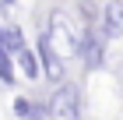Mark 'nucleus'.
<instances>
[{
  "label": "nucleus",
  "mask_w": 123,
  "mask_h": 120,
  "mask_svg": "<svg viewBox=\"0 0 123 120\" xmlns=\"http://www.w3.org/2000/svg\"><path fill=\"white\" fill-rule=\"evenodd\" d=\"M46 110H49L53 120H85V117H81V113H85V106H81V88L70 85V81L56 85V92L49 95Z\"/></svg>",
  "instance_id": "nucleus-1"
},
{
  "label": "nucleus",
  "mask_w": 123,
  "mask_h": 120,
  "mask_svg": "<svg viewBox=\"0 0 123 120\" xmlns=\"http://www.w3.org/2000/svg\"><path fill=\"white\" fill-rule=\"evenodd\" d=\"M35 56H39V71L46 74L49 81H60L63 64H60V49H56V42H53V32H49V28L39 35V42H35Z\"/></svg>",
  "instance_id": "nucleus-2"
},
{
  "label": "nucleus",
  "mask_w": 123,
  "mask_h": 120,
  "mask_svg": "<svg viewBox=\"0 0 123 120\" xmlns=\"http://www.w3.org/2000/svg\"><path fill=\"white\" fill-rule=\"evenodd\" d=\"M77 53H81V64H85L88 71H98V67H102V56H105V35L98 28L88 25L85 35H81V42H77Z\"/></svg>",
  "instance_id": "nucleus-3"
},
{
  "label": "nucleus",
  "mask_w": 123,
  "mask_h": 120,
  "mask_svg": "<svg viewBox=\"0 0 123 120\" xmlns=\"http://www.w3.org/2000/svg\"><path fill=\"white\" fill-rule=\"evenodd\" d=\"M102 35L105 39H116L123 35V0H109L102 11Z\"/></svg>",
  "instance_id": "nucleus-4"
},
{
  "label": "nucleus",
  "mask_w": 123,
  "mask_h": 120,
  "mask_svg": "<svg viewBox=\"0 0 123 120\" xmlns=\"http://www.w3.org/2000/svg\"><path fill=\"white\" fill-rule=\"evenodd\" d=\"M14 56V71H21V78H28V81H35L39 74V56H35V49H28V46H21L18 53H11Z\"/></svg>",
  "instance_id": "nucleus-5"
},
{
  "label": "nucleus",
  "mask_w": 123,
  "mask_h": 120,
  "mask_svg": "<svg viewBox=\"0 0 123 120\" xmlns=\"http://www.w3.org/2000/svg\"><path fill=\"white\" fill-rule=\"evenodd\" d=\"M14 113L18 120H46V102H32V99H18L14 102Z\"/></svg>",
  "instance_id": "nucleus-6"
},
{
  "label": "nucleus",
  "mask_w": 123,
  "mask_h": 120,
  "mask_svg": "<svg viewBox=\"0 0 123 120\" xmlns=\"http://www.w3.org/2000/svg\"><path fill=\"white\" fill-rule=\"evenodd\" d=\"M14 78H18V71H14V56L0 46V81H4V85H14Z\"/></svg>",
  "instance_id": "nucleus-7"
},
{
  "label": "nucleus",
  "mask_w": 123,
  "mask_h": 120,
  "mask_svg": "<svg viewBox=\"0 0 123 120\" xmlns=\"http://www.w3.org/2000/svg\"><path fill=\"white\" fill-rule=\"evenodd\" d=\"M14 7V0H0V11H11Z\"/></svg>",
  "instance_id": "nucleus-8"
}]
</instances>
